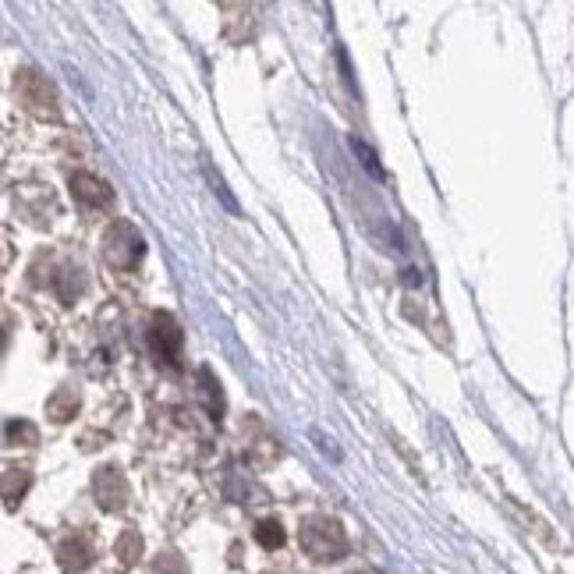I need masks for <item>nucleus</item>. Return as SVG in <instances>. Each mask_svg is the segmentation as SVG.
I'll use <instances>...</instances> for the list:
<instances>
[{"instance_id":"obj_1","label":"nucleus","mask_w":574,"mask_h":574,"mask_svg":"<svg viewBox=\"0 0 574 574\" xmlns=\"http://www.w3.org/2000/svg\"><path fill=\"white\" fill-rule=\"evenodd\" d=\"M298 543H302L305 557L316 560V564H330V560L348 557V536H344V528L337 525L334 518H323V514H312V518L302 521Z\"/></svg>"},{"instance_id":"obj_2","label":"nucleus","mask_w":574,"mask_h":574,"mask_svg":"<svg viewBox=\"0 0 574 574\" xmlns=\"http://www.w3.org/2000/svg\"><path fill=\"white\" fill-rule=\"evenodd\" d=\"M142 256H146V241H142V234L128 220H114L103 231V259H107L110 270L117 273L132 270V266L142 263Z\"/></svg>"},{"instance_id":"obj_3","label":"nucleus","mask_w":574,"mask_h":574,"mask_svg":"<svg viewBox=\"0 0 574 574\" xmlns=\"http://www.w3.org/2000/svg\"><path fill=\"white\" fill-rule=\"evenodd\" d=\"M15 93H18V100H22V107L32 110L36 117H50V121L61 117V96H57L54 82H47L39 71H32V68L18 71Z\"/></svg>"},{"instance_id":"obj_4","label":"nucleus","mask_w":574,"mask_h":574,"mask_svg":"<svg viewBox=\"0 0 574 574\" xmlns=\"http://www.w3.org/2000/svg\"><path fill=\"white\" fill-rule=\"evenodd\" d=\"M153 348H156V355H160L163 362L171 365V369H178V365H181L185 334H181L178 319H174L171 312H156V316H153Z\"/></svg>"},{"instance_id":"obj_5","label":"nucleus","mask_w":574,"mask_h":574,"mask_svg":"<svg viewBox=\"0 0 574 574\" xmlns=\"http://www.w3.org/2000/svg\"><path fill=\"white\" fill-rule=\"evenodd\" d=\"M93 489H96V504H100L103 511H125L128 479L121 468H114V465L100 468V472L93 475Z\"/></svg>"},{"instance_id":"obj_6","label":"nucleus","mask_w":574,"mask_h":574,"mask_svg":"<svg viewBox=\"0 0 574 574\" xmlns=\"http://www.w3.org/2000/svg\"><path fill=\"white\" fill-rule=\"evenodd\" d=\"M71 195H75L82 206H107L110 199H114V192H110V185L103 178H96V174H86V171H78L71 174Z\"/></svg>"},{"instance_id":"obj_7","label":"nucleus","mask_w":574,"mask_h":574,"mask_svg":"<svg viewBox=\"0 0 574 574\" xmlns=\"http://www.w3.org/2000/svg\"><path fill=\"white\" fill-rule=\"evenodd\" d=\"M93 543H89L82 532H75V536H68L61 546H57V560H61L64 571H86L89 564H93Z\"/></svg>"},{"instance_id":"obj_8","label":"nucleus","mask_w":574,"mask_h":574,"mask_svg":"<svg viewBox=\"0 0 574 574\" xmlns=\"http://www.w3.org/2000/svg\"><path fill=\"white\" fill-rule=\"evenodd\" d=\"M114 557L121 560V567L139 564V557H142V536L135 532V528H125V532H121V539H117V546H114Z\"/></svg>"},{"instance_id":"obj_9","label":"nucleus","mask_w":574,"mask_h":574,"mask_svg":"<svg viewBox=\"0 0 574 574\" xmlns=\"http://www.w3.org/2000/svg\"><path fill=\"white\" fill-rule=\"evenodd\" d=\"M47 412H50V419H54V422H68L71 415L78 412V394L71 387H61L47 401Z\"/></svg>"},{"instance_id":"obj_10","label":"nucleus","mask_w":574,"mask_h":574,"mask_svg":"<svg viewBox=\"0 0 574 574\" xmlns=\"http://www.w3.org/2000/svg\"><path fill=\"white\" fill-rule=\"evenodd\" d=\"M29 482H32V475L25 472V468H8V472H4V500H8V507H15L18 500L25 497Z\"/></svg>"},{"instance_id":"obj_11","label":"nucleus","mask_w":574,"mask_h":574,"mask_svg":"<svg viewBox=\"0 0 574 574\" xmlns=\"http://www.w3.org/2000/svg\"><path fill=\"white\" fill-rule=\"evenodd\" d=\"M284 525H280L277 518H266L256 525V543L263 546V550H280L284 546Z\"/></svg>"},{"instance_id":"obj_12","label":"nucleus","mask_w":574,"mask_h":574,"mask_svg":"<svg viewBox=\"0 0 574 574\" xmlns=\"http://www.w3.org/2000/svg\"><path fill=\"white\" fill-rule=\"evenodd\" d=\"M199 383H202V397H206V404H210L213 419H220V412H224V397H220V383L213 380L210 369H199Z\"/></svg>"},{"instance_id":"obj_13","label":"nucleus","mask_w":574,"mask_h":574,"mask_svg":"<svg viewBox=\"0 0 574 574\" xmlns=\"http://www.w3.org/2000/svg\"><path fill=\"white\" fill-rule=\"evenodd\" d=\"M4 436H8V443H25V447H32V443L39 440V429L25 419H11L8 426H4Z\"/></svg>"},{"instance_id":"obj_14","label":"nucleus","mask_w":574,"mask_h":574,"mask_svg":"<svg viewBox=\"0 0 574 574\" xmlns=\"http://www.w3.org/2000/svg\"><path fill=\"white\" fill-rule=\"evenodd\" d=\"M54 284H57V295H61L64 302H71V298L86 287V277H82V270H61V277H57Z\"/></svg>"},{"instance_id":"obj_15","label":"nucleus","mask_w":574,"mask_h":574,"mask_svg":"<svg viewBox=\"0 0 574 574\" xmlns=\"http://www.w3.org/2000/svg\"><path fill=\"white\" fill-rule=\"evenodd\" d=\"M153 574H188V567L178 553H160L153 564Z\"/></svg>"}]
</instances>
